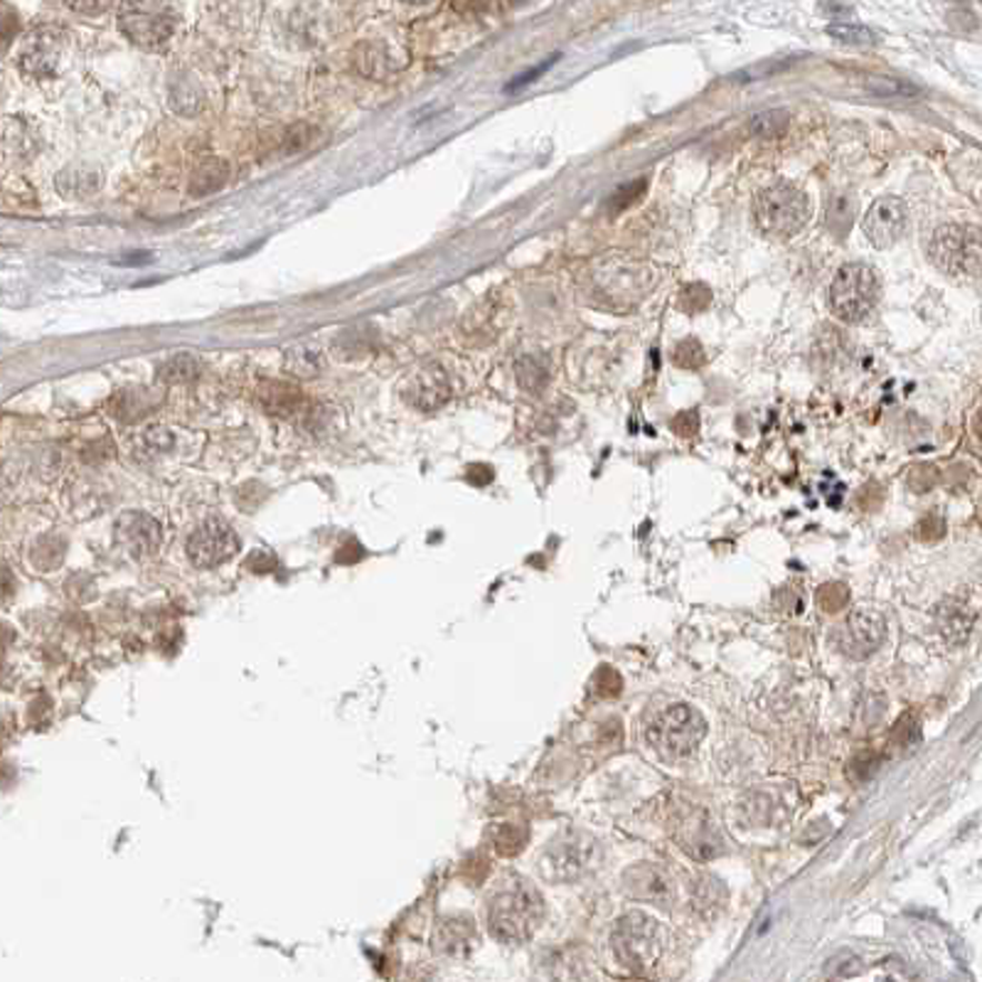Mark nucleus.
I'll list each match as a JSON object with an SVG mask.
<instances>
[{
    "mask_svg": "<svg viewBox=\"0 0 982 982\" xmlns=\"http://www.w3.org/2000/svg\"><path fill=\"white\" fill-rule=\"evenodd\" d=\"M935 623H939V631L945 635V641L965 643L975 625V611L963 599H945L935 611Z\"/></svg>",
    "mask_w": 982,
    "mask_h": 982,
    "instance_id": "obj_16",
    "label": "nucleus"
},
{
    "mask_svg": "<svg viewBox=\"0 0 982 982\" xmlns=\"http://www.w3.org/2000/svg\"><path fill=\"white\" fill-rule=\"evenodd\" d=\"M62 196L67 198H87L94 196L101 186V176L91 168H67L64 173L57 178Z\"/></svg>",
    "mask_w": 982,
    "mask_h": 982,
    "instance_id": "obj_19",
    "label": "nucleus"
},
{
    "mask_svg": "<svg viewBox=\"0 0 982 982\" xmlns=\"http://www.w3.org/2000/svg\"><path fill=\"white\" fill-rule=\"evenodd\" d=\"M593 854H597V844L584 832H564L559 835L550 848H547L544 858L540 862V872L547 882L567 884L577 882L579 876H584L591 864Z\"/></svg>",
    "mask_w": 982,
    "mask_h": 982,
    "instance_id": "obj_8",
    "label": "nucleus"
},
{
    "mask_svg": "<svg viewBox=\"0 0 982 982\" xmlns=\"http://www.w3.org/2000/svg\"><path fill=\"white\" fill-rule=\"evenodd\" d=\"M860 968H862V961L858 955L850 953V951H842L825 963V973L830 978H852V975L860 973Z\"/></svg>",
    "mask_w": 982,
    "mask_h": 982,
    "instance_id": "obj_26",
    "label": "nucleus"
},
{
    "mask_svg": "<svg viewBox=\"0 0 982 982\" xmlns=\"http://www.w3.org/2000/svg\"><path fill=\"white\" fill-rule=\"evenodd\" d=\"M828 36L844 44H858V48H866V44L874 42L872 32L862 26H830Z\"/></svg>",
    "mask_w": 982,
    "mask_h": 982,
    "instance_id": "obj_25",
    "label": "nucleus"
},
{
    "mask_svg": "<svg viewBox=\"0 0 982 982\" xmlns=\"http://www.w3.org/2000/svg\"><path fill=\"white\" fill-rule=\"evenodd\" d=\"M850 601V591L840 581H832V584H825L818 591V607L825 613H838Z\"/></svg>",
    "mask_w": 982,
    "mask_h": 982,
    "instance_id": "obj_22",
    "label": "nucleus"
},
{
    "mask_svg": "<svg viewBox=\"0 0 982 982\" xmlns=\"http://www.w3.org/2000/svg\"><path fill=\"white\" fill-rule=\"evenodd\" d=\"M16 26L18 22H16L13 10L0 3V44H6L10 38L16 36Z\"/></svg>",
    "mask_w": 982,
    "mask_h": 982,
    "instance_id": "obj_37",
    "label": "nucleus"
},
{
    "mask_svg": "<svg viewBox=\"0 0 982 982\" xmlns=\"http://www.w3.org/2000/svg\"><path fill=\"white\" fill-rule=\"evenodd\" d=\"M593 688H597V692L601 697H615V694H621L623 680L613 668H601L597 672V678H593Z\"/></svg>",
    "mask_w": 982,
    "mask_h": 982,
    "instance_id": "obj_30",
    "label": "nucleus"
},
{
    "mask_svg": "<svg viewBox=\"0 0 982 982\" xmlns=\"http://www.w3.org/2000/svg\"><path fill=\"white\" fill-rule=\"evenodd\" d=\"M625 892L633 899L668 909L672 901V879L658 864H635L623 874Z\"/></svg>",
    "mask_w": 982,
    "mask_h": 982,
    "instance_id": "obj_14",
    "label": "nucleus"
},
{
    "mask_svg": "<svg viewBox=\"0 0 982 982\" xmlns=\"http://www.w3.org/2000/svg\"><path fill=\"white\" fill-rule=\"evenodd\" d=\"M178 8L173 0H123L119 28L126 38L143 50H163L178 30Z\"/></svg>",
    "mask_w": 982,
    "mask_h": 982,
    "instance_id": "obj_3",
    "label": "nucleus"
},
{
    "mask_svg": "<svg viewBox=\"0 0 982 982\" xmlns=\"http://www.w3.org/2000/svg\"><path fill=\"white\" fill-rule=\"evenodd\" d=\"M707 724L690 704H672L655 717L648 729V741L665 759H684L704 739Z\"/></svg>",
    "mask_w": 982,
    "mask_h": 982,
    "instance_id": "obj_5",
    "label": "nucleus"
},
{
    "mask_svg": "<svg viewBox=\"0 0 982 982\" xmlns=\"http://www.w3.org/2000/svg\"><path fill=\"white\" fill-rule=\"evenodd\" d=\"M404 397L417 409H439L443 402H449L451 397V382L449 374L443 372L439 364H429L421 368L407 384Z\"/></svg>",
    "mask_w": 982,
    "mask_h": 982,
    "instance_id": "obj_15",
    "label": "nucleus"
},
{
    "mask_svg": "<svg viewBox=\"0 0 982 982\" xmlns=\"http://www.w3.org/2000/svg\"><path fill=\"white\" fill-rule=\"evenodd\" d=\"M239 550L234 530L220 518L204 520L188 540V559L198 569H212L224 564Z\"/></svg>",
    "mask_w": 982,
    "mask_h": 982,
    "instance_id": "obj_10",
    "label": "nucleus"
},
{
    "mask_svg": "<svg viewBox=\"0 0 982 982\" xmlns=\"http://www.w3.org/2000/svg\"><path fill=\"white\" fill-rule=\"evenodd\" d=\"M518 377H520V384L528 392H540L542 387H544V382H547L544 368H542V364H537V360H532V358L522 360L518 364Z\"/></svg>",
    "mask_w": 982,
    "mask_h": 982,
    "instance_id": "obj_27",
    "label": "nucleus"
},
{
    "mask_svg": "<svg viewBox=\"0 0 982 982\" xmlns=\"http://www.w3.org/2000/svg\"><path fill=\"white\" fill-rule=\"evenodd\" d=\"M886 638V621L882 613L858 609L848 615V621H842L835 633H832V643L840 650L842 655L852 660H864L882 648Z\"/></svg>",
    "mask_w": 982,
    "mask_h": 982,
    "instance_id": "obj_9",
    "label": "nucleus"
},
{
    "mask_svg": "<svg viewBox=\"0 0 982 982\" xmlns=\"http://www.w3.org/2000/svg\"><path fill=\"white\" fill-rule=\"evenodd\" d=\"M643 188H645V180H638V182H631V186H623L619 192H615V196L609 200V208H613V212H621V210H625L628 204H633L638 198L643 196Z\"/></svg>",
    "mask_w": 982,
    "mask_h": 982,
    "instance_id": "obj_32",
    "label": "nucleus"
},
{
    "mask_svg": "<svg viewBox=\"0 0 982 982\" xmlns=\"http://www.w3.org/2000/svg\"><path fill=\"white\" fill-rule=\"evenodd\" d=\"M678 355H690L688 360H682V362H680V368H684V370H697V368H700V364H702V360H704V352H702L700 345H697L694 340H684V342H680Z\"/></svg>",
    "mask_w": 982,
    "mask_h": 982,
    "instance_id": "obj_34",
    "label": "nucleus"
},
{
    "mask_svg": "<svg viewBox=\"0 0 982 982\" xmlns=\"http://www.w3.org/2000/svg\"><path fill=\"white\" fill-rule=\"evenodd\" d=\"M407 3H429V0H407Z\"/></svg>",
    "mask_w": 982,
    "mask_h": 982,
    "instance_id": "obj_38",
    "label": "nucleus"
},
{
    "mask_svg": "<svg viewBox=\"0 0 982 982\" xmlns=\"http://www.w3.org/2000/svg\"><path fill=\"white\" fill-rule=\"evenodd\" d=\"M926 251L943 273L975 277L980 271V230L973 224H941L929 237Z\"/></svg>",
    "mask_w": 982,
    "mask_h": 982,
    "instance_id": "obj_4",
    "label": "nucleus"
},
{
    "mask_svg": "<svg viewBox=\"0 0 982 982\" xmlns=\"http://www.w3.org/2000/svg\"><path fill=\"white\" fill-rule=\"evenodd\" d=\"M505 830V840L502 838H498V850L502 852V854H515V852H520V848L524 844V832H518V828H510V825H505L502 828Z\"/></svg>",
    "mask_w": 982,
    "mask_h": 982,
    "instance_id": "obj_36",
    "label": "nucleus"
},
{
    "mask_svg": "<svg viewBox=\"0 0 982 982\" xmlns=\"http://www.w3.org/2000/svg\"><path fill=\"white\" fill-rule=\"evenodd\" d=\"M267 407H271V409H277V407H281V411H293V407L299 404V399H301V394L293 390V387H289V384H277V382H271V384H267Z\"/></svg>",
    "mask_w": 982,
    "mask_h": 982,
    "instance_id": "obj_28",
    "label": "nucleus"
},
{
    "mask_svg": "<svg viewBox=\"0 0 982 982\" xmlns=\"http://www.w3.org/2000/svg\"><path fill=\"white\" fill-rule=\"evenodd\" d=\"M113 540L121 547V550L133 557V559H143L151 557L158 552L163 540V530L151 515H146L141 510H129L113 524Z\"/></svg>",
    "mask_w": 982,
    "mask_h": 982,
    "instance_id": "obj_13",
    "label": "nucleus"
},
{
    "mask_svg": "<svg viewBox=\"0 0 982 982\" xmlns=\"http://www.w3.org/2000/svg\"><path fill=\"white\" fill-rule=\"evenodd\" d=\"M870 89H872V94H913V87H909V84H901V82H892V79H874V82L870 84Z\"/></svg>",
    "mask_w": 982,
    "mask_h": 982,
    "instance_id": "obj_35",
    "label": "nucleus"
},
{
    "mask_svg": "<svg viewBox=\"0 0 982 982\" xmlns=\"http://www.w3.org/2000/svg\"><path fill=\"white\" fill-rule=\"evenodd\" d=\"M864 237L876 249H892L901 237L906 234L909 227V208L906 202L896 196H884L872 202V208L864 214Z\"/></svg>",
    "mask_w": 982,
    "mask_h": 982,
    "instance_id": "obj_12",
    "label": "nucleus"
},
{
    "mask_svg": "<svg viewBox=\"0 0 982 982\" xmlns=\"http://www.w3.org/2000/svg\"><path fill=\"white\" fill-rule=\"evenodd\" d=\"M62 50H64V36L60 28L52 26L36 28L32 32H28L26 40H22V48L18 54L20 70L36 79L52 77L57 72V67H60Z\"/></svg>",
    "mask_w": 982,
    "mask_h": 982,
    "instance_id": "obj_11",
    "label": "nucleus"
},
{
    "mask_svg": "<svg viewBox=\"0 0 982 982\" xmlns=\"http://www.w3.org/2000/svg\"><path fill=\"white\" fill-rule=\"evenodd\" d=\"M227 178H230V166L220 161V158H208V161H202L196 168V173H192L190 192L198 198L210 196V192H217L220 188H224Z\"/></svg>",
    "mask_w": 982,
    "mask_h": 982,
    "instance_id": "obj_18",
    "label": "nucleus"
},
{
    "mask_svg": "<svg viewBox=\"0 0 982 982\" xmlns=\"http://www.w3.org/2000/svg\"><path fill=\"white\" fill-rule=\"evenodd\" d=\"M355 64L362 74L382 77L387 70H390V57L384 54V50L374 48V44H360L355 54Z\"/></svg>",
    "mask_w": 982,
    "mask_h": 982,
    "instance_id": "obj_21",
    "label": "nucleus"
},
{
    "mask_svg": "<svg viewBox=\"0 0 982 982\" xmlns=\"http://www.w3.org/2000/svg\"><path fill=\"white\" fill-rule=\"evenodd\" d=\"M611 945L615 958H619L625 968L643 973V970H650L658 963L662 951L658 923L641 911L625 913L623 919L615 921V929L611 933Z\"/></svg>",
    "mask_w": 982,
    "mask_h": 982,
    "instance_id": "obj_6",
    "label": "nucleus"
},
{
    "mask_svg": "<svg viewBox=\"0 0 982 982\" xmlns=\"http://www.w3.org/2000/svg\"><path fill=\"white\" fill-rule=\"evenodd\" d=\"M173 104L180 113H196L200 107V91L192 89L190 84H176L173 87Z\"/></svg>",
    "mask_w": 982,
    "mask_h": 982,
    "instance_id": "obj_31",
    "label": "nucleus"
},
{
    "mask_svg": "<svg viewBox=\"0 0 982 982\" xmlns=\"http://www.w3.org/2000/svg\"><path fill=\"white\" fill-rule=\"evenodd\" d=\"M544 919V899L524 879L500 884L488 901V926L498 941L522 943L532 939Z\"/></svg>",
    "mask_w": 982,
    "mask_h": 982,
    "instance_id": "obj_1",
    "label": "nucleus"
},
{
    "mask_svg": "<svg viewBox=\"0 0 982 982\" xmlns=\"http://www.w3.org/2000/svg\"><path fill=\"white\" fill-rule=\"evenodd\" d=\"M879 299V281L866 264H848L830 287V311L842 323H858L872 313Z\"/></svg>",
    "mask_w": 982,
    "mask_h": 982,
    "instance_id": "obj_7",
    "label": "nucleus"
},
{
    "mask_svg": "<svg viewBox=\"0 0 982 982\" xmlns=\"http://www.w3.org/2000/svg\"><path fill=\"white\" fill-rule=\"evenodd\" d=\"M788 126V117L783 113V109H773V111H763L759 117H753L751 129L753 133L759 136H779L785 131Z\"/></svg>",
    "mask_w": 982,
    "mask_h": 982,
    "instance_id": "obj_24",
    "label": "nucleus"
},
{
    "mask_svg": "<svg viewBox=\"0 0 982 982\" xmlns=\"http://www.w3.org/2000/svg\"><path fill=\"white\" fill-rule=\"evenodd\" d=\"M854 214H858V200L850 192L835 190L825 198V227L832 237L844 239L852 230Z\"/></svg>",
    "mask_w": 982,
    "mask_h": 982,
    "instance_id": "obj_17",
    "label": "nucleus"
},
{
    "mask_svg": "<svg viewBox=\"0 0 982 982\" xmlns=\"http://www.w3.org/2000/svg\"><path fill=\"white\" fill-rule=\"evenodd\" d=\"M198 372H200V364H198L196 358L178 355V358H173V360L166 364L161 374H163V380H168V382H188Z\"/></svg>",
    "mask_w": 982,
    "mask_h": 982,
    "instance_id": "obj_23",
    "label": "nucleus"
},
{
    "mask_svg": "<svg viewBox=\"0 0 982 982\" xmlns=\"http://www.w3.org/2000/svg\"><path fill=\"white\" fill-rule=\"evenodd\" d=\"M810 217H813V204L805 192L791 182H771L761 188L753 200V222L763 237L791 239L803 232Z\"/></svg>",
    "mask_w": 982,
    "mask_h": 982,
    "instance_id": "obj_2",
    "label": "nucleus"
},
{
    "mask_svg": "<svg viewBox=\"0 0 982 982\" xmlns=\"http://www.w3.org/2000/svg\"><path fill=\"white\" fill-rule=\"evenodd\" d=\"M473 941H475V931L473 923L468 919H449L439 931L441 951H447L451 955L465 953Z\"/></svg>",
    "mask_w": 982,
    "mask_h": 982,
    "instance_id": "obj_20",
    "label": "nucleus"
},
{
    "mask_svg": "<svg viewBox=\"0 0 982 982\" xmlns=\"http://www.w3.org/2000/svg\"><path fill=\"white\" fill-rule=\"evenodd\" d=\"M879 763H882V756H879V753H874V751L860 753V756L850 763V775H852L854 781L872 779V775L879 769Z\"/></svg>",
    "mask_w": 982,
    "mask_h": 982,
    "instance_id": "obj_29",
    "label": "nucleus"
},
{
    "mask_svg": "<svg viewBox=\"0 0 982 982\" xmlns=\"http://www.w3.org/2000/svg\"><path fill=\"white\" fill-rule=\"evenodd\" d=\"M64 3L79 16H101L109 10L111 0H64Z\"/></svg>",
    "mask_w": 982,
    "mask_h": 982,
    "instance_id": "obj_33",
    "label": "nucleus"
}]
</instances>
